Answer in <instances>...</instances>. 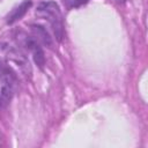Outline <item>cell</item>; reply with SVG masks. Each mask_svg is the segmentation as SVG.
I'll return each mask as SVG.
<instances>
[{"label": "cell", "instance_id": "obj_1", "mask_svg": "<svg viewBox=\"0 0 148 148\" xmlns=\"http://www.w3.org/2000/svg\"><path fill=\"white\" fill-rule=\"evenodd\" d=\"M36 14L45 18L52 25L58 39H60L62 31V20L58 5L54 2H43L37 7Z\"/></svg>", "mask_w": 148, "mask_h": 148}, {"label": "cell", "instance_id": "obj_2", "mask_svg": "<svg viewBox=\"0 0 148 148\" xmlns=\"http://www.w3.org/2000/svg\"><path fill=\"white\" fill-rule=\"evenodd\" d=\"M29 5H30V2H25V3H24V5H22V6H21V7H20V9H22V10H25V8H27V7H28V6H29ZM20 9H18V10H20ZM18 17H20V14H18V13H17V14H16V15H15V16H14V17H13V18H12V20H10V21H9V22H13V21H14V20H17V18H18Z\"/></svg>", "mask_w": 148, "mask_h": 148}, {"label": "cell", "instance_id": "obj_3", "mask_svg": "<svg viewBox=\"0 0 148 148\" xmlns=\"http://www.w3.org/2000/svg\"><path fill=\"white\" fill-rule=\"evenodd\" d=\"M118 1H124V0H118Z\"/></svg>", "mask_w": 148, "mask_h": 148}]
</instances>
